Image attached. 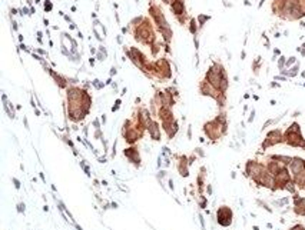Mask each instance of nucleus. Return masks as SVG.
<instances>
[{"instance_id": "obj_1", "label": "nucleus", "mask_w": 305, "mask_h": 230, "mask_svg": "<svg viewBox=\"0 0 305 230\" xmlns=\"http://www.w3.org/2000/svg\"><path fill=\"white\" fill-rule=\"evenodd\" d=\"M216 217H218V223L222 224V226H229L231 221H232V211L226 207V206H222L218 213H216Z\"/></svg>"}, {"instance_id": "obj_2", "label": "nucleus", "mask_w": 305, "mask_h": 230, "mask_svg": "<svg viewBox=\"0 0 305 230\" xmlns=\"http://www.w3.org/2000/svg\"><path fill=\"white\" fill-rule=\"evenodd\" d=\"M125 156L132 162V163H135L136 166H139L141 163V157H139V152H138V149H135V147H129V149H125Z\"/></svg>"}, {"instance_id": "obj_3", "label": "nucleus", "mask_w": 305, "mask_h": 230, "mask_svg": "<svg viewBox=\"0 0 305 230\" xmlns=\"http://www.w3.org/2000/svg\"><path fill=\"white\" fill-rule=\"evenodd\" d=\"M148 129H149V135L152 136L153 140H159L160 139V130H159L158 123H155L152 120H148Z\"/></svg>"}, {"instance_id": "obj_4", "label": "nucleus", "mask_w": 305, "mask_h": 230, "mask_svg": "<svg viewBox=\"0 0 305 230\" xmlns=\"http://www.w3.org/2000/svg\"><path fill=\"white\" fill-rule=\"evenodd\" d=\"M305 169V163H304V160H301V159H294L292 162H291V170H292V173L294 174H299V173H302V170Z\"/></svg>"}, {"instance_id": "obj_5", "label": "nucleus", "mask_w": 305, "mask_h": 230, "mask_svg": "<svg viewBox=\"0 0 305 230\" xmlns=\"http://www.w3.org/2000/svg\"><path fill=\"white\" fill-rule=\"evenodd\" d=\"M281 133L278 132V130H274V132H271L269 135H268V137H266V142L264 143V147H266V146H269V144H274V143H278V142H281Z\"/></svg>"}, {"instance_id": "obj_6", "label": "nucleus", "mask_w": 305, "mask_h": 230, "mask_svg": "<svg viewBox=\"0 0 305 230\" xmlns=\"http://www.w3.org/2000/svg\"><path fill=\"white\" fill-rule=\"evenodd\" d=\"M172 10L176 16H180L185 13V7H183V2H180V0H173L172 2Z\"/></svg>"}, {"instance_id": "obj_7", "label": "nucleus", "mask_w": 305, "mask_h": 230, "mask_svg": "<svg viewBox=\"0 0 305 230\" xmlns=\"http://www.w3.org/2000/svg\"><path fill=\"white\" fill-rule=\"evenodd\" d=\"M52 9H53V6H52V3L49 2V0H46V2H45V10H46V12H50Z\"/></svg>"}, {"instance_id": "obj_8", "label": "nucleus", "mask_w": 305, "mask_h": 230, "mask_svg": "<svg viewBox=\"0 0 305 230\" xmlns=\"http://www.w3.org/2000/svg\"><path fill=\"white\" fill-rule=\"evenodd\" d=\"M190 32L193 34L196 33V23H195V20H190Z\"/></svg>"}, {"instance_id": "obj_9", "label": "nucleus", "mask_w": 305, "mask_h": 230, "mask_svg": "<svg viewBox=\"0 0 305 230\" xmlns=\"http://www.w3.org/2000/svg\"><path fill=\"white\" fill-rule=\"evenodd\" d=\"M121 107V100H116V103H115V106L112 107V111H116L118 109Z\"/></svg>"}, {"instance_id": "obj_10", "label": "nucleus", "mask_w": 305, "mask_h": 230, "mask_svg": "<svg viewBox=\"0 0 305 230\" xmlns=\"http://www.w3.org/2000/svg\"><path fill=\"white\" fill-rule=\"evenodd\" d=\"M208 19H209L208 16H199V22H200V23H203V22L208 20Z\"/></svg>"}, {"instance_id": "obj_11", "label": "nucleus", "mask_w": 305, "mask_h": 230, "mask_svg": "<svg viewBox=\"0 0 305 230\" xmlns=\"http://www.w3.org/2000/svg\"><path fill=\"white\" fill-rule=\"evenodd\" d=\"M13 182H15V186H16V189H19V187H20V183H19V180H17V179H13Z\"/></svg>"}, {"instance_id": "obj_12", "label": "nucleus", "mask_w": 305, "mask_h": 230, "mask_svg": "<svg viewBox=\"0 0 305 230\" xmlns=\"http://www.w3.org/2000/svg\"><path fill=\"white\" fill-rule=\"evenodd\" d=\"M19 211H25V204H23V203L19 204Z\"/></svg>"}, {"instance_id": "obj_13", "label": "nucleus", "mask_w": 305, "mask_h": 230, "mask_svg": "<svg viewBox=\"0 0 305 230\" xmlns=\"http://www.w3.org/2000/svg\"><path fill=\"white\" fill-rule=\"evenodd\" d=\"M291 230H304V227H302V226H295V227H292Z\"/></svg>"}, {"instance_id": "obj_14", "label": "nucleus", "mask_w": 305, "mask_h": 230, "mask_svg": "<svg viewBox=\"0 0 305 230\" xmlns=\"http://www.w3.org/2000/svg\"><path fill=\"white\" fill-rule=\"evenodd\" d=\"M294 60H295V59H294V57H291V59H289V60H288V63H286V64H288V66H289V64H291V63H294Z\"/></svg>"}, {"instance_id": "obj_15", "label": "nucleus", "mask_w": 305, "mask_h": 230, "mask_svg": "<svg viewBox=\"0 0 305 230\" xmlns=\"http://www.w3.org/2000/svg\"><path fill=\"white\" fill-rule=\"evenodd\" d=\"M282 64H284V57H281V60H279V67H282Z\"/></svg>"}, {"instance_id": "obj_16", "label": "nucleus", "mask_w": 305, "mask_h": 230, "mask_svg": "<svg viewBox=\"0 0 305 230\" xmlns=\"http://www.w3.org/2000/svg\"><path fill=\"white\" fill-rule=\"evenodd\" d=\"M165 2H166V3H168V0H165Z\"/></svg>"}]
</instances>
